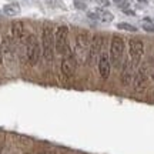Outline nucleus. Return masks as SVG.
Instances as JSON below:
<instances>
[{"mask_svg": "<svg viewBox=\"0 0 154 154\" xmlns=\"http://www.w3.org/2000/svg\"><path fill=\"white\" fill-rule=\"evenodd\" d=\"M151 79L154 82V54H153V60H151Z\"/></svg>", "mask_w": 154, "mask_h": 154, "instance_id": "aec40b11", "label": "nucleus"}, {"mask_svg": "<svg viewBox=\"0 0 154 154\" xmlns=\"http://www.w3.org/2000/svg\"><path fill=\"white\" fill-rule=\"evenodd\" d=\"M141 27H143L147 33H154V23H153V20H151V19H149V17L143 20Z\"/></svg>", "mask_w": 154, "mask_h": 154, "instance_id": "dca6fc26", "label": "nucleus"}, {"mask_svg": "<svg viewBox=\"0 0 154 154\" xmlns=\"http://www.w3.org/2000/svg\"><path fill=\"white\" fill-rule=\"evenodd\" d=\"M61 73L66 76V79H72L76 70V60H74V56L72 54V51L69 50L66 51V57L61 60Z\"/></svg>", "mask_w": 154, "mask_h": 154, "instance_id": "6e6552de", "label": "nucleus"}, {"mask_svg": "<svg viewBox=\"0 0 154 154\" xmlns=\"http://www.w3.org/2000/svg\"><path fill=\"white\" fill-rule=\"evenodd\" d=\"M117 29L124 30V32H130V33H136V32H137V27L133 26V24H128V23H119V24H117Z\"/></svg>", "mask_w": 154, "mask_h": 154, "instance_id": "f3484780", "label": "nucleus"}, {"mask_svg": "<svg viewBox=\"0 0 154 154\" xmlns=\"http://www.w3.org/2000/svg\"><path fill=\"white\" fill-rule=\"evenodd\" d=\"M87 16L91 19V20H100L101 23H110L113 22L114 16L111 14L110 11L103 10V9H96L94 11H88Z\"/></svg>", "mask_w": 154, "mask_h": 154, "instance_id": "9d476101", "label": "nucleus"}, {"mask_svg": "<svg viewBox=\"0 0 154 154\" xmlns=\"http://www.w3.org/2000/svg\"><path fill=\"white\" fill-rule=\"evenodd\" d=\"M74 6H76L77 9H80V10H84L86 9V2H83V0H74Z\"/></svg>", "mask_w": 154, "mask_h": 154, "instance_id": "a211bd4d", "label": "nucleus"}, {"mask_svg": "<svg viewBox=\"0 0 154 154\" xmlns=\"http://www.w3.org/2000/svg\"><path fill=\"white\" fill-rule=\"evenodd\" d=\"M133 70H134V69H133L130 60L126 61V63H124V67H123V72H121V83H123L124 86H128V84L133 82V79H134Z\"/></svg>", "mask_w": 154, "mask_h": 154, "instance_id": "ddd939ff", "label": "nucleus"}, {"mask_svg": "<svg viewBox=\"0 0 154 154\" xmlns=\"http://www.w3.org/2000/svg\"><path fill=\"white\" fill-rule=\"evenodd\" d=\"M149 82V66L144 63L141 66H138L137 74L134 76V88L136 91H143Z\"/></svg>", "mask_w": 154, "mask_h": 154, "instance_id": "0eeeda50", "label": "nucleus"}, {"mask_svg": "<svg viewBox=\"0 0 154 154\" xmlns=\"http://www.w3.org/2000/svg\"><path fill=\"white\" fill-rule=\"evenodd\" d=\"M40 154H42V153H40Z\"/></svg>", "mask_w": 154, "mask_h": 154, "instance_id": "393cba45", "label": "nucleus"}, {"mask_svg": "<svg viewBox=\"0 0 154 154\" xmlns=\"http://www.w3.org/2000/svg\"><path fill=\"white\" fill-rule=\"evenodd\" d=\"M67 34H69V29H67V26H59L57 30H56L54 47H56V51H57L59 54H66V51H69Z\"/></svg>", "mask_w": 154, "mask_h": 154, "instance_id": "423d86ee", "label": "nucleus"}, {"mask_svg": "<svg viewBox=\"0 0 154 154\" xmlns=\"http://www.w3.org/2000/svg\"><path fill=\"white\" fill-rule=\"evenodd\" d=\"M42 43H43V56L46 61L51 63L54 57V33L50 24H46L42 33Z\"/></svg>", "mask_w": 154, "mask_h": 154, "instance_id": "f257e3e1", "label": "nucleus"}, {"mask_svg": "<svg viewBox=\"0 0 154 154\" xmlns=\"http://www.w3.org/2000/svg\"><path fill=\"white\" fill-rule=\"evenodd\" d=\"M24 154H29V153H24Z\"/></svg>", "mask_w": 154, "mask_h": 154, "instance_id": "5701e85b", "label": "nucleus"}, {"mask_svg": "<svg viewBox=\"0 0 154 154\" xmlns=\"http://www.w3.org/2000/svg\"><path fill=\"white\" fill-rule=\"evenodd\" d=\"M23 32H24V29H23V23L20 20H14L11 23V36L14 40H22Z\"/></svg>", "mask_w": 154, "mask_h": 154, "instance_id": "4468645a", "label": "nucleus"}, {"mask_svg": "<svg viewBox=\"0 0 154 154\" xmlns=\"http://www.w3.org/2000/svg\"><path fill=\"white\" fill-rule=\"evenodd\" d=\"M100 7H107V6H110V0H94Z\"/></svg>", "mask_w": 154, "mask_h": 154, "instance_id": "6ab92c4d", "label": "nucleus"}, {"mask_svg": "<svg viewBox=\"0 0 154 154\" xmlns=\"http://www.w3.org/2000/svg\"><path fill=\"white\" fill-rule=\"evenodd\" d=\"M3 13L6 16H10V17H14L17 14H20V6L17 3H9L3 7Z\"/></svg>", "mask_w": 154, "mask_h": 154, "instance_id": "2eb2a0df", "label": "nucleus"}, {"mask_svg": "<svg viewBox=\"0 0 154 154\" xmlns=\"http://www.w3.org/2000/svg\"><path fill=\"white\" fill-rule=\"evenodd\" d=\"M103 38L99 34H96L91 40V43H90V53H88V63H93L94 59L100 56V50H101V46H103Z\"/></svg>", "mask_w": 154, "mask_h": 154, "instance_id": "9b49d317", "label": "nucleus"}, {"mask_svg": "<svg viewBox=\"0 0 154 154\" xmlns=\"http://www.w3.org/2000/svg\"><path fill=\"white\" fill-rule=\"evenodd\" d=\"M123 53H124V40H123V37L116 34L111 38L110 44V60L114 67H120Z\"/></svg>", "mask_w": 154, "mask_h": 154, "instance_id": "f03ea898", "label": "nucleus"}, {"mask_svg": "<svg viewBox=\"0 0 154 154\" xmlns=\"http://www.w3.org/2000/svg\"><path fill=\"white\" fill-rule=\"evenodd\" d=\"M83 2H87V0H83Z\"/></svg>", "mask_w": 154, "mask_h": 154, "instance_id": "4be33fe9", "label": "nucleus"}, {"mask_svg": "<svg viewBox=\"0 0 154 154\" xmlns=\"http://www.w3.org/2000/svg\"><path fill=\"white\" fill-rule=\"evenodd\" d=\"M128 47H130V63H131L133 69H137L140 66V61L144 53V44L140 38H131L128 43Z\"/></svg>", "mask_w": 154, "mask_h": 154, "instance_id": "20e7f679", "label": "nucleus"}, {"mask_svg": "<svg viewBox=\"0 0 154 154\" xmlns=\"http://www.w3.org/2000/svg\"><path fill=\"white\" fill-rule=\"evenodd\" d=\"M137 2H140V3H147V0H137Z\"/></svg>", "mask_w": 154, "mask_h": 154, "instance_id": "412c9836", "label": "nucleus"}, {"mask_svg": "<svg viewBox=\"0 0 154 154\" xmlns=\"http://www.w3.org/2000/svg\"><path fill=\"white\" fill-rule=\"evenodd\" d=\"M40 44L36 40L33 34L27 37V43H26V56H27V61L30 66H36L37 64L38 59H40Z\"/></svg>", "mask_w": 154, "mask_h": 154, "instance_id": "39448f33", "label": "nucleus"}, {"mask_svg": "<svg viewBox=\"0 0 154 154\" xmlns=\"http://www.w3.org/2000/svg\"><path fill=\"white\" fill-rule=\"evenodd\" d=\"M2 54H3V57L6 59V61H7V63H11V61H13V59H14V50H13V44H11V42L7 37H6L5 40H3V43H2Z\"/></svg>", "mask_w": 154, "mask_h": 154, "instance_id": "f8f14e48", "label": "nucleus"}, {"mask_svg": "<svg viewBox=\"0 0 154 154\" xmlns=\"http://www.w3.org/2000/svg\"><path fill=\"white\" fill-rule=\"evenodd\" d=\"M90 38L86 32L77 34L76 37V56L80 57V61H88V53H90Z\"/></svg>", "mask_w": 154, "mask_h": 154, "instance_id": "7ed1b4c3", "label": "nucleus"}, {"mask_svg": "<svg viewBox=\"0 0 154 154\" xmlns=\"http://www.w3.org/2000/svg\"><path fill=\"white\" fill-rule=\"evenodd\" d=\"M110 56L107 53H100L99 56V73L101 79L107 80L110 76Z\"/></svg>", "mask_w": 154, "mask_h": 154, "instance_id": "1a4fd4ad", "label": "nucleus"}, {"mask_svg": "<svg viewBox=\"0 0 154 154\" xmlns=\"http://www.w3.org/2000/svg\"><path fill=\"white\" fill-rule=\"evenodd\" d=\"M153 23H154V20H153Z\"/></svg>", "mask_w": 154, "mask_h": 154, "instance_id": "b1692460", "label": "nucleus"}]
</instances>
